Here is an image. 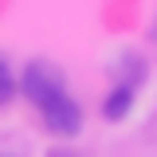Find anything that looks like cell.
<instances>
[{
  "instance_id": "cell-1",
  "label": "cell",
  "mask_w": 157,
  "mask_h": 157,
  "mask_svg": "<svg viewBox=\"0 0 157 157\" xmlns=\"http://www.w3.org/2000/svg\"><path fill=\"white\" fill-rule=\"evenodd\" d=\"M20 90H24L28 102H36L39 110H43L47 102H55L59 94H67L63 71H59L55 63H47V59H32V63L24 67V75H20Z\"/></svg>"
},
{
  "instance_id": "cell-2",
  "label": "cell",
  "mask_w": 157,
  "mask_h": 157,
  "mask_svg": "<svg viewBox=\"0 0 157 157\" xmlns=\"http://www.w3.org/2000/svg\"><path fill=\"white\" fill-rule=\"evenodd\" d=\"M39 118H43V126L55 137H71V134L82 130V106H78L71 94H59L55 102H47V106L39 110Z\"/></svg>"
},
{
  "instance_id": "cell-3",
  "label": "cell",
  "mask_w": 157,
  "mask_h": 157,
  "mask_svg": "<svg viewBox=\"0 0 157 157\" xmlns=\"http://www.w3.org/2000/svg\"><path fill=\"white\" fill-rule=\"evenodd\" d=\"M145 59L137 55V51H126V55L114 63V75H118V86H130V90H137V82H145Z\"/></svg>"
},
{
  "instance_id": "cell-4",
  "label": "cell",
  "mask_w": 157,
  "mask_h": 157,
  "mask_svg": "<svg viewBox=\"0 0 157 157\" xmlns=\"http://www.w3.org/2000/svg\"><path fill=\"white\" fill-rule=\"evenodd\" d=\"M130 110H134V90L130 86H114L110 94L102 98V118L106 122H122Z\"/></svg>"
},
{
  "instance_id": "cell-5",
  "label": "cell",
  "mask_w": 157,
  "mask_h": 157,
  "mask_svg": "<svg viewBox=\"0 0 157 157\" xmlns=\"http://www.w3.org/2000/svg\"><path fill=\"white\" fill-rule=\"evenodd\" d=\"M16 90H20V82H16V75H12V67L0 59V106H8V102L16 98Z\"/></svg>"
},
{
  "instance_id": "cell-6",
  "label": "cell",
  "mask_w": 157,
  "mask_h": 157,
  "mask_svg": "<svg viewBox=\"0 0 157 157\" xmlns=\"http://www.w3.org/2000/svg\"><path fill=\"white\" fill-rule=\"evenodd\" d=\"M47 157H78V153H71V149H51Z\"/></svg>"
},
{
  "instance_id": "cell-7",
  "label": "cell",
  "mask_w": 157,
  "mask_h": 157,
  "mask_svg": "<svg viewBox=\"0 0 157 157\" xmlns=\"http://www.w3.org/2000/svg\"><path fill=\"white\" fill-rule=\"evenodd\" d=\"M153 36H157V32H153Z\"/></svg>"
}]
</instances>
